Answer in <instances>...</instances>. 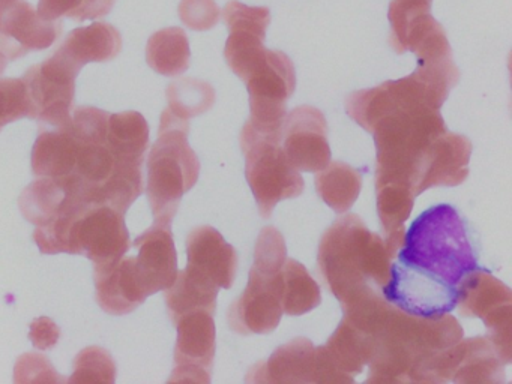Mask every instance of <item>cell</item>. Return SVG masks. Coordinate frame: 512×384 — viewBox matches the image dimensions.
Returning a JSON list of instances; mask_svg holds the SVG:
<instances>
[{"label":"cell","mask_w":512,"mask_h":384,"mask_svg":"<svg viewBox=\"0 0 512 384\" xmlns=\"http://www.w3.org/2000/svg\"><path fill=\"white\" fill-rule=\"evenodd\" d=\"M392 260L383 237L368 230L358 215H346L323 234L317 264L326 287L346 305L370 288L382 290Z\"/></svg>","instance_id":"1"},{"label":"cell","mask_w":512,"mask_h":384,"mask_svg":"<svg viewBox=\"0 0 512 384\" xmlns=\"http://www.w3.org/2000/svg\"><path fill=\"white\" fill-rule=\"evenodd\" d=\"M464 338L457 318L415 317L389 306L373 336L374 353L368 383H407L418 363Z\"/></svg>","instance_id":"2"},{"label":"cell","mask_w":512,"mask_h":384,"mask_svg":"<svg viewBox=\"0 0 512 384\" xmlns=\"http://www.w3.org/2000/svg\"><path fill=\"white\" fill-rule=\"evenodd\" d=\"M124 215L106 204L71 200L53 221L37 227L34 240L43 254L85 255L101 272L131 248Z\"/></svg>","instance_id":"3"},{"label":"cell","mask_w":512,"mask_h":384,"mask_svg":"<svg viewBox=\"0 0 512 384\" xmlns=\"http://www.w3.org/2000/svg\"><path fill=\"white\" fill-rule=\"evenodd\" d=\"M395 257L454 287L479 267L466 222L451 204H437L422 212L404 233Z\"/></svg>","instance_id":"4"},{"label":"cell","mask_w":512,"mask_h":384,"mask_svg":"<svg viewBox=\"0 0 512 384\" xmlns=\"http://www.w3.org/2000/svg\"><path fill=\"white\" fill-rule=\"evenodd\" d=\"M445 131L440 110L431 108H406L382 117L371 129L377 150L376 185L400 183L415 194L422 161Z\"/></svg>","instance_id":"5"},{"label":"cell","mask_w":512,"mask_h":384,"mask_svg":"<svg viewBox=\"0 0 512 384\" xmlns=\"http://www.w3.org/2000/svg\"><path fill=\"white\" fill-rule=\"evenodd\" d=\"M190 120L181 119L169 108L161 114L160 131L148 156L146 194L155 225L170 227L185 192L200 174V161L188 143Z\"/></svg>","instance_id":"6"},{"label":"cell","mask_w":512,"mask_h":384,"mask_svg":"<svg viewBox=\"0 0 512 384\" xmlns=\"http://www.w3.org/2000/svg\"><path fill=\"white\" fill-rule=\"evenodd\" d=\"M460 72L454 62L418 65L412 74L389 80L373 89L359 90L346 99V111L356 123L371 132L386 114L406 108L440 110Z\"/></svg>","instance_id":"7"},{"label":"cell","mask_w":512,"mask_h":384,"mask_svg":"<svg viewBox=\"0 0 512 384\" xmlns=\"http://www.w3.org/2000/svg\"><path fill=\"white\" fill-rule=\"evenodd\" d=\"M245 176L263 218H269L280 201L304 191L301 173L290 164L280 140L257 134L248 123L241 132Z\"/></svg>","instance_id":"8"},{"label":"cell","mask_w":512,"mask_h":384,"mask_svg":"<svg viewBox=\"0 0 512 384\" xmlns=\"http://www.w3.org/2000/svg\"><path fill=\"white\" fill-rule=\"evenodd\" d=\"M250 95L248 125L265 137L281 141L287 99L296 87L295 66L283 51L265 48L244 77Z\"/></svg>","instance_id":"9"},{"label":"cell","mask_w":512,"mask_h":384,"mask_svg":"<svg viewBox=\"0 0 512 384\" xmlns=\"http://www.w3.org/2000/svg\"><path fill=\"white\" fill-rule=\"evenodd\" d=\"M416 383L490 384L505 381V363L488 336L460 339L427 357L410 372Z\"/></svg>","instance_id":"10"},{"label":"cell","mask_w":512,"mask_h":384,"mask_svg":"<svg viewBox=\"0 0 512 384\" xmlns=\"http://www.w3.org/2000/svg\"><path fill=\"white\" fill-rule=\"evenodd\" d=\"M457 288L461 314L481 318L500 359L505 365L511 363V290L481 267L472 270Z\"/></svg>","instance_id":"11"},{"label":"cell","mask_w":512,"mask_h":384,"mask_svg":"<svg viewBox=\"0 0 512 384\" xmlns=\"http://www.w3.org/2000/svg\"><path fill=\"white\" fill-rule=\"evenodd\" d=\"M80 69L55 53L44 62L31 66L23 75L29 98V119L41 125L62 128L71 120Z\"/></svg>","instance_id":"12"},{"label":"cell","mask_w":512,"mask_h":384,"mask_svg":"<svg viewBox=\"0 0 512 384\" xmlns=\"http://www.w3.org/2000/svg\"><path fill=\"white\" fill-rule=\"evenodd\" d=\"M386 302L415 317H440L457 308L458 288L421 267L391 264L389 279L382 287Z\"/></svg>","instance_id":"13"},{"label":"cell","mask_w":512,"mask_h":384,"mask_svg":"<svg viewBox=\"0 0 512 384\" xmlns=\"http://www.w3.org/2000/svg\"><path fill=\"white\" fill-rule=\"evenodd\" d=\"M281 269L254 264L247 288L229 309V324L239 335L274 332L283 317Z\"/></svg>","instance_id":"14"},{"label":"cell","mask_w":512,"mask_h":384,"mask_svg":"<svg viewBox=\"0 0 512 384\" xmlns=\"http://www.w3.org/2000/svg\"><path fill=\"white\" fill-rule=\"evenodd\" d=\"M62 30L61 21L43 20L26 0H0V51L8 60L52 47Z\"/></svg>","instance_id":"15"},{"label":"cell","mask_w":512,"mask_h":384,"mask_svg":"<svg viewBox=\"0 0 512 384\" xmlns=\"http://www.w3.org/2000/svg\"><path fill=\"white\" fill-rule=\"evenodd\" d=\"M373 353L371 338L343 318L329 341L314 350L313 383H353Z\"/></svg>","instance_id":"16"},{"label":"cell","mask_w":512,"mask_h":384,"mask_svg":"<svg viewBox=\"0 0 512 384\" xmlns=\"http://www.w3.org/2000/svg\"><path fill=\"white\" fill-rule=\"evenodd\" d=\"M283 150L298 171L317 173L331 162L328 123L322 111L302 105L287 114L281 131Z\"/></svg>","instance_id":"17"},{"label":"cell","mask_w":512,"mask_h":384,"mask_svg":"<svg viewBox=\"0 0 512 384\" xmlns=\"http://www.w3.org/2000/svg\"><path fill=\"white\" fill-rule=\"evenodd\" d=\"M175 371L170 381L209 383L215 357V321L209 311H193L176 321Z\"/></svg>","instance_id":"18"},{"label":"cell","mask_w":512,"mask_h":384,"mask_svg":"<svg viewBox=\"0 0 512 384\" xmlns=\"http://www.w3.org/2000/svg\"><path fill=\"white\" fill-rule=\"evenodd\" d=\"M472 143L464 135L445 131L431 144L419 168L415 194L434 186H458L469 176Z\"/></svg>","instance_id":"19"},{"label":"cell","mask_w":512,"mask_h":384,"mask_svg":"<svg viewBox=\"0 0 512 384\" xmlns=\"http://www.w3.org/2000/svg\"><path fill=\"white\" fill-rule=\"evenodd\" d=\"M139 251L136 255L137 273L146 294L167 290L178 275V254L170 227L152 225L133 243Z\"/></svg>","instance_id":"20"},{"label":"cell","mask_w":512,"mask_h":384,"mask_svg":"<svg viewBox=\"0 0 512 384\" xmlns=\"http://www.w3.org/2000/svg\"><path fill=\"white\" fill-rule=\"evenodd\" d=\"M188 269L229 290L238 269V254L215 228L197 227L187 237Z\"/></svg>","instance_id":"21"},{"label":"cell","mask_w":512,"mask_h":384,"mask_svg":"<svg viewBox=\"0 0 512 384\" xmlns=\"http://www.w3.org/2000/svg\"><path fill=\"white\" fill-rule=\"evenodd\" d=\"M95 297L110 315H127L143 305L149 296L140 282L136 257H122L115 266L95 272Z\"/></svg>","instance_id":"22"},{"label":"cell","mask_w":512,"mask_h":384,"mask_svg":"<svg viewBox=\"0 0 512 384\" xmlns=\"http://www.w3.org/2000/svg\"><path fill=\"white\" fill-rule=\"evenodd\" d=\"M314 347L307 338L281 345L266 362L248 372V383H313Z\"/></svg>","instance_id":"23"},{"label":"cell","mask_w":512,"mask_h":384,"mask_svg":"<svg viewBox=\"0 0 512 384\" xmlns=\"http://www.w3.org/2000/svg\"><path fill=\"white\" fill-rule=\"evenodd\" d=\"M122 35L109 23H94L71 30L56 53L82 71L86 63H103L116 59L122 50Z\"/></svg>","instance_id":"24"},{"label":"cell","mask_w":512,"mask_h":384,"mask_svg":"<svg viewBox=\"0 0 512 384\" xmlns=\"http://www.w3.org/2000/svg\"><path fill=\"white\" fill-rule=\"evenodd\" d=\"M83 141L67 126L43 129L32 149V171L35 176L65 179L74 173Z\"/></svg>","instance_id":"25"},{"label":"cell","mask_w":512,"mask_h":384,"mask_svg":"<svg viewBox=\"0 0 512 384\" xmlns=\"http://www.w3.org/2000/svg\"><path fill=\"white\" fill-rule=\"evenodd\" d=\"M76 189L70 179L41 177L20 195V210L31 224L43 227L64 210Z\"/></svg>","instance_id":"26"},{"label":"cell","mask_w":512,"mask_h":384,"mask_svg":"<svg viewBox=\"0 0 512 384\" xmlns=\"http://www.w3.org/2000/svg\"><path fill=\"white\" fill-rule=\"evenodd\" d=\"M218 290L217 285L188 267L178 272L175 282L164 290L167 311L173 323L188 312L209 311L214 314Z\"/></svg>","instance_id":"27"},{"label":"cell","mask_w":512,"mask_h":384,"mask_svg":"<svg viewBox=\"0 0 512 384\" xmlns=\"http://www.w3.org/2000/svg\"><path fill=\"white\" fill-rule=\"evenodd\" d=\"M106 146L118 161L145 162L149 147V125L139 111L110 114Z\"/></svg>","instance_id":"28"},{"label":"cell","mask_w":512,"mask_h":384,"mask_svg":"<svg viewBox=\"0 0 512 384\" xmlns=\"http://www.w3.org/2000/svg\"><path fill=\"white\" fill-rule=\"evenodd\" d=\"M377 213L383 227V240L392 255H397L403 245L404 222L409 219L413 209L415 194L412 189L400 183L376 185Z\"/></svg>","instance_id":"29"},{"label":"cell","mask_w":512,"mask_h":384,"mask_svg":"<svg viewBox=\"0 0 512 384\" xmlns=\"http://www.w3.org/2000/svg\"><path fill=\"white\" fill-rule=\"evenodd\" d=\"M190 42L181 27L158 30L146 44L148 65L158 74L176 77L190 66Z\"/></svg>","instance_id":"30"},{"label":"cell","mask_w":512,"mask_h":384,"mask_svg":"<svg viewBox=\"0 0 512 384\" xmlns=\"http://www.w3.org/2000/svg\"><path fill=\"white\" fill-rule=\"evenodd\" d=\"M361 188V171L344 162H329L323 170L317 171V194L337 213H346L355 204Z\"/></svg>","instance_id":"31"},{"label":"cell","mask_w":512,"mask_h":384,"mask_svg":"<svg viewBox=\"0 0 512 384\" xmlns=\"http://www.w3.org/2000/svg\"><path fill=\"white\" fill-rule=\"evenodd\" d=\"M283 314L304 315L322 302L319 284L299 261L287 258L280 272Z\"/></svg>","instance_id":"32"},{"label":"cell","mask_w":512,"mask_h":384,"mask_svg":"<svg viewBox=\"0 0 512 384\" xmlns=\"http://www.w3.org/2000/svg\"><path fill=\"white\" fill-rule=\"evenodd\" d=\"M143 164L119 161L113 176L92 194L89 203L106 204L125 213L143 194Z\"/></svg>","instance_id":"33"},{"label":"cell","mask_w":512,"mask_h":384,"mask_svg":"<svg viewBox=\"0 0 512 384\" xmlns=\"http://www.w3.org/2000/svg\"><path fill=\"white\" fill-rule=\"evenodd\" d=\"M166 93L169 110L185 120L205 113L215 102L214 87L196 78L175 81L167 87Z\"/></svg>","instance_id":"34"},{"label":"cell","mask_w":512,"mask_h":384,"mask_svg":"<svg viewBox=\"0 0 512 384\" xmlns=\"http://www.w3.org/2000/svg\"><path fill=\"white\" fill-rule=\"evenodd\" d=\"M115 2L116 0H40L38 14L47 21L71 18L82 23L106 17Z\"/></svg>","instance_id":"35"},{"label":"cell","mask_w":512,"mask_h":384,"mask_svg":"<svg viewBox=\"0 0 512 384\" xmlns=\"http://www.w3.org/2000/svg\"><path fill=\"white\" fill-rule=\"evenodd\" d=\"M116 380V363L112 354L101 347H88L74 359L73 375L68 383H107Z\"/></svg>","instance_id":"36"},{"label":"cell","mask_w":512,"mask_h":384,"mask_svg":"<svg viewBox=\"0 0 512 384\" xmlns=\"http://www.w3.org/2000/svg\"><path fill=\"white\" fill-rule=\"evenodd\" d=\"M29 98L25 81L22 78H2L0 80V129L8 123L29 117Z\"/></svg>","instance_id":"37"},{"label":"cell","mask_w":512,"mask_h":384,"mask_svg":"<svg viewBox=\"0 0 512 384\" xmlns=\"http://www.w3.org/2000/svg\"><path fill=\"white\" fill-rule=\"evenodd\" d=\"M110 114L95 107H79L71 113L67 128L85 143L106 144Z\"/></svg>","instance_id":"38"},{"label":"cell","mask_w":512,"mask_h":384,"mask_svg":"<svg viewBox=\"0 0 512 384\" xmlns=\"http://www.w3.org/2000/svg\"><path fill=\"white\" fill-rule=\"evenodd\" d=\"M224 21L229 30L248 29L266 36L269 23H271V11L266 6H248L238 0H230L224 6Z\"/></svg>","instance_id":"39"},{"label":"cell","mask_w":512,"mask_h":384,"mask_svg":"<svg viewBox=\"0 0 512 384\" xmlns=\"http://www.w3.org/2000/svg\"><path fill=\"white\" fill-rule=\"evenodd\" d=\"M14 381L28 383H64V378L56 372L44 354L26 353L17 359L14 366Z\"/></svg>","instance_id":"40"},{"label":"cell","mask_w":512,"mask_h":384,"mask_svg":"<svg viewBox=\"0 0 512 384\" xmlns=\"http://www.w3.org/2000/svg\"><path fill=\"white\" fill-rule=\"evenodd\" d=\"M221 11L215 0H182L179 18L191 30L203 32L212 29L220 21Z\"/></svg>","instance_id":"41"},{"label":"cell","mask_w":512,"mask_h":384,"mask_svg":"<svg viewBox=\"0 0 512 384\" xmlns=\"http://www.w3.org/2000/svg\"><path fill=\"white\" fill-rule=\"evenodd\" d=\"M59 338H61V329L52 318L40 317L32 321L29 339L38 350H50L58 344Z\"/></svg>","instance_id":"42"},{"label":"cell","mask_w":512,"mask_h":384,"mask_svg":"<svg viewBox=\"0 0 512 384\" xmlns=\"http://www.w3.org/2000/svg\"><path fill=\"white\" fill-rule=\"evenodd\" d=\"M8 62H10V60H8L7 57L4 56V53L0 51V75L4 74L5 69H7Z\"/></svg>","instance_id":"43"}]
</instances>
